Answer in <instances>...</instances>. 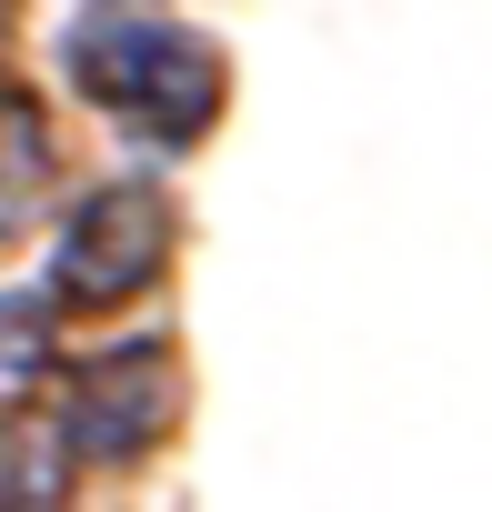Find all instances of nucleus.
<instances>
[{
  "mask_svg": "<svg viewBox=\"0 0 492 512\" xmlns=\"http://www.w3.org/2000/svg\"><path fill=\"white\" fill-rule=\"evenodd\" d=\"M0 141H11V181H0V191H11V201H0V221H31V191L51 181V141H41V111H31V91H11V111H0Z\"/></svg>",
  "mask_w": 492,
  "mask_h": 512,
  "instance_id": "nucleus-5",
  "label": "nucleus"
},
{
  "mask_svg": "<svg viewBox=\"0 0 492 512\" xmlns=\"http://www.w3.org/2000/svg\"><path fill=\"white\" fill-rule=\"evenodd\" d=\"M71 462H81V452H71L61 422H51V432H41V422H11V512H61V502H71Z\"/></svg>",
  "mask_w": 492,
  "mask_h": 512,
  "instance_id": "nucleus-4",
  "label": "nucleus"
},
{
  "mask_svg": "<svg viewBox=\"0 0 492 512\" xmlns=\"http://www.w3.org/2000/svg\"><path fill=\"white\" fill-rule=\"evenodd\" d=\"M181 402H191V382H181L171 342H111V352H91L71 372L61 432H71L81 462H141V452H161L181 432Z\"/></svg>",
  "mask_w": 492,
  "mask_h": 512,
  "instance_id": "nucleus-3",
  "label": "nucleus"
},
{
  "mask_svg": "<svg viewBox=\"0 0 492 512\" xmlns=\"http://www.w3.org/2000/svg\"><path fill=\"white\" fill-rule=\"evenodd\" d=\"M61 71H71V91H81L101 121H121V131L151 141V151L211 141L221 91H231L211 31H191V21H171V11H111V0L61 21Z\"/></svg>",
  "mask_w": 492,
  "mask_h": 512,
  "instance_id": "nucleus-1",
  "label": "nucleus"
},
{
  "mask_svg": "<svg viewBox=\"0 0 492 512\" xmlns=\"http://www.w3.org/2000/svg\"><path fill=\"white\" fill-rule=\"evenodd\" d=\"M171 251H181V211H171V191L161 181H101L71 221H61V241H51V302H71V312H111V302H131V292H151L161 272H171Z\"/></svg>",
  "mask_w": 492,
  "mask_h": 512,
  "instance_id": "nucleus-2",
  "label": "nucleus"
},
{
  "mask_svg": "<svg viewBox=\"0 0 492 512\" xmlns=\"http://www.w3.org/2000/svg\"><path fill=\"white\" fill-rule=\"evenodd\" d=\"M31 332H51V312H41L31 292H11V372H0V382H11V402H21L31 372H41V362H31Z\"/></svg>",
  "mask_w": 492,
  "mask_h": 512,
  "instance_id": "nucleus-6",
  "label": "nucleus"
}]
</instances>
